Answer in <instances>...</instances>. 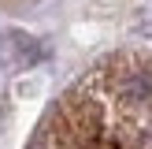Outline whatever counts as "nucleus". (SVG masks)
Instances as JSON below:
<instances>
[{
	"instance_id": "f257e3e1",
	"label": "nucleus",
	"mask_w": 152,
	"mask_h": 149,
	"mask_svg": "<svg viewBox=\"0 0 152 149\" xmlns=\"http://www.w3.org/2000/svg\"><path fill=\"white\" fill-rule=\"evenodd\" d=\"M26 149H152V52L100 56L56 97Z\"/></svg>"
},
{
	"instance_id": "f03ea898",
	"label": "nucleus",
	"mask_w": 152,
	"mask_h": 149,
	"mask_svg": "<svg viewBox=\"0 0 152 149\" xmlns=\"http://www.w3.org/2000/svg\"><path fill=\"white\" fill-rule=\"evenodd\" d=\"M4 7H19V4H30V0H0Z\"/></svg>"
}]
</instances>
